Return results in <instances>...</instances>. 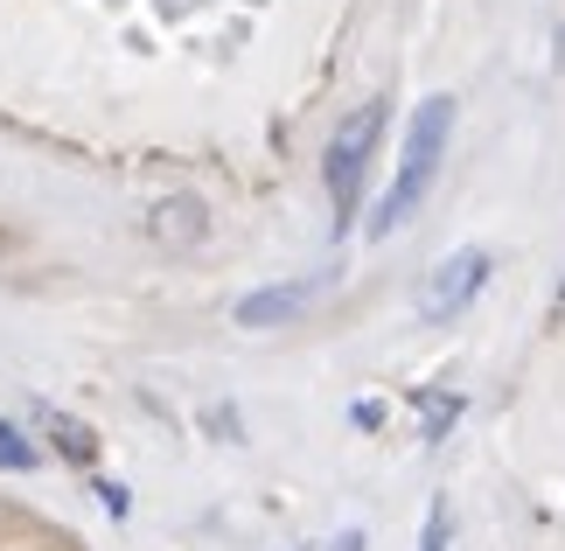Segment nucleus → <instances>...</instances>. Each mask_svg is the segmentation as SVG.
<instances>
[{"mask_svg": "<svg viewBox=\"0 0 565 551\" xmlns=\"http://www.w3.org/2000/svg\"><path fill=\"white\" fill-rule=\"evenodd\" d=\"M447 140H454V98H426L419 113H412L405 126V153H398V174H391V189H384V210L371 216V237H391L398 224H412V210L426 203V189H433V174H440L447 161Z\"/></svg>", "mask_w": 565, "mask_h": 551, "instance_id": "obj_1", "label": "nucleus"}, {"mask_svg": "<svg viewBox=\"0 0 565 551\" xmlns=\"http://www.w3.org/2000/svg\"><path fill=\"white\" fill-rule=\"evenodd\" d=\"M377 134H384V105H377V98L356 105V113L329 134V153H321V182H329V203H335V231L350 224L356 203H363V168H371Z\"/></svg>", "mask_w": 565, "mask_h": 551, "instance_id": "obj_2", "label": "nucleus"}, {"mask_svg": "<svg viewBox=\"0 0 565 551\" xmlns=\"http://www.w3.org/2000/svg\"><path fill=\"white\" fill-rule=\"evenodd\" d=\"M489 273H495V258H489L482 245L447 252L440 266L426 273V286H419V321H454V315H461V307L489 286Z\"/></svg>", "mask_w": 565, "mask_h": 551, "instance_id": "obj_3", "label": "nucleus"}, {"mask_svg": "<svg viewBox=\"0 0 565 551\" xmlns=\"http://www.w3.org/2000/svg\"><path fill=\"white\" fill-rule=\"evenodd\" d=\"M147 237H154L161 252H195L210 237V203L203 195H161V203L147 210Z\"/></svg>", "mask_w": 565, "mask_h": 551, "instance_id": "obj_4", "label": "nucleus"}, {"mask_svg": "<svg viewBox=\"0 0 565 551\" xmlns=\"http://www.w3.org/2000/svg\"><path fill=\"white\" fill-rule=\"evenodd\" d=\"M308 300H315L308 279H294V286H258V294L237 300V328H279V321L308 315Z\"/></svg>", "mask_w": 565, "mask_h": 551, "instance_id": "obj_5", "label": "nucleus"}, {"mask_svg": "<svg viewBox=\"0 0 565 551\" xmlns=\"http://www.w3.org/2000/svg\"><path fill=\"white\" fill-rule=\"evenodd\" d=\"M42 426L56 433V447L71 454V460H92V454H98V439H92V426H77V418H63V412H50V405H42Z\"/></svg>", "mask_w": 565, "mask_h": 551, "instance_id": "obj_6", "label": "nucleus"}, {"mask_svg": "<svg viewBox=\"0 0 565 551\" xmlns=\"http://www.w3.org/2000/svg\"><path fill=\"white\" fill-rule=\"evenodd\" d=\"M412 405L426 412V439H447V426L461 418V399H454V391H419Z\"/></svg>", "mask_w": 565, "mask_h": 551, "instance_id": "obj_7", "label": "nucleus"}, {"mask_svg": "<svg viewBox=\"0 0 565 551\" xmlns=\"http://www.w3.org/2000/svg\"><path fill=\"white\" fill-rule=\"evenodd\" d=\"M35 460H42V454H35V447H29V439H21L14 426H8V418H0V468H8V475H29Z\"/></svg>", "mask_w": 565, "mask_h": 551, "instance_id": "obj_8", "label": "nucleus"}, {"mask_svg": "<svg viewBox=\"0 0 565 551\" xmlns=\"http://www.w3.org/2000/svg\"><path fill=\"white\" fill-rule=\"evenodd\" d=\"M419 551H447V502H433V510H426V538H419Z\"/></svg>", "mask_w": 565, "mask_h": 551, "instance_id": "obj_9", "label": "nucleus"}, {"mask_svg": "<svg viewBox=\"0 0 565 551\" xmlns=\"http://www.w3.org/2000/svg\"><path fill=\"white\" fill-rule=\"evenodd\" d=\"M98 502H105L113 517H126V489H119V481H98Z\"/></svg>", "mask_w": 565, "mask_h": 551, "instance_id": "obj_10", "label": "nucleus"}, {"mask_svg": "<svg viewBox=\"0 0 565 551\" xmlns=\"http://www.w3.org/2000/svg\"><path fill=\"white\" fill-rule=\"evenodd\" d=\"M335 551H363V531H342V538H335Z\"/></svg>", "mask_w": 565, "mask_h": 551, "instance_id": "obj_11", "label": "nucleus"}]
</instances>
